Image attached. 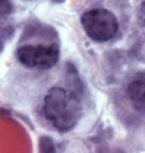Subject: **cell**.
Instances as JSON below:
<instances>
[{
	"label": "cell",
	"mask_w": 145,
	"mask_h": 153,
	"mask_svg": "<svg viewBox=\"0 0 145 153\" xmlns=\"http://www.w3.org/2000/svg\"><path fill=\"white\" fill-rule=\"evenodd\" d=\"M39 153H55V148L51 138L43 136L39 139Z\"/></svg>",
	"instance_id": "obj_5"
},
{
	"label": "cell",
	"mask_w": 145,
	"mask_h": 153,
	"mask_svg": "<svg viewBox=\"0 0 145 153\" xmlns=\"http://www.w3.org/2000/svg\"><path fill=\"white\" fill-rule=\"evenodd\" d=\"M127 92L135 109L145 111V81H133L128 86Z\"/></svg>",
	"instance_id": "obj_4"
},
{
	"label": "cell",
	"mask_w": 145,
	"mask_h": 153,
	"mask_svg": "<svg viewBox=\"0 0 145 153\" xmlns=\"http://www.w3.org/2000/svg\"><path fill=\"white\" fill-rule=\"evenodd\" d=\"M50 1H52L53 3H55V4H62V3H64L66 0H50Z\"/></svg>",
	"instance_id": "obj_8"
},
{
	"label": "cell",
	"mask_w": 145,
	"mask_h": 153,
	"mask_svg": "<svg viewBox=\"0 0 145 153\" xmlns=\"http://www.w3.org/2000/svg\"><path fill=\"white\" fill-rule=\"evenodd\" d=\"M138 20L139 24L145 27V0L141 4L138 12Z\"/></svg>",
	"instance_id": "obj_7"
},
{
	"label": "cell",
	"mask_w": 145,
	"mask_h": 153,
	"mask_svg": "<svg viewBox=\"0 0 145 153\" xmlns=\"http://www.w3.org/2000/svg\"><path fill=\"white\" fill-rule=\"evenodd\" d=\"M14 10V5L10 0H0V16H10Z\"/></svg>",
	"instance_id": "obj_6"
},
{
	"label": "cell",
	"mask_w": 145,
	"mask_h": 153,
	"mask_svg": "<svg viewBox=\"0 0 145 153\" xmlns=\"http://www.w3.org/2000/svg\"><path fill=\"white\" fill-rule=\"evenodd\" d=\"M3 50H4V44H3L2 40H1V39H0V53H2Z\"/></svg>",
	"instance_id": "obj_9"
},
{
	"label": "cell",
	"mask_w": 145,
	"mask_h": 153,
	"mask_svg": "<svg viewBox=\"0 0 145 153\" xmlns=\"http://www.w3.org/2000/svg\"><path fill=\"white\" fill-rule=\"evenodd\" d=\"M46 118L61 133L72 130L82 115V105L75 93L62 87H52L44 100Z\"/></svg>",
	"instance_id": "obj_1"
},
{
	"label": "cell",
	"mask_w": 145,
	"mask_h": 153,
	"mask_svg": "<svg viewBox=\"0 0 145 153\" xmlns=\"http://www.w3.org/2000/svg\"><path fill=\"white\" fill-rule=\"evenodd\" d=\"M82 27L91 39L106 42L112 39L119 29V22L109 10L97 8L85 12L80 18Z\"/></svg>",
	"instance_id": "obj_2"
},
{
	"label": "cell",
	"mask_w": 145,
	"mask_h": 153,
	"mask_svg": "<svg viewBox=\"0 0 145 153\" xmlns=\"http://www.w3.org/2000/svg\"><path fill=\"white\" fill-rule=\"evenodd\" d=\"M16 56L19 62L27 68L49 69L59 61L60 50L55 44L50 45H25L17 49Z\"/></svg>",
	"instance_id": "obj_3"
}]
</instances>
